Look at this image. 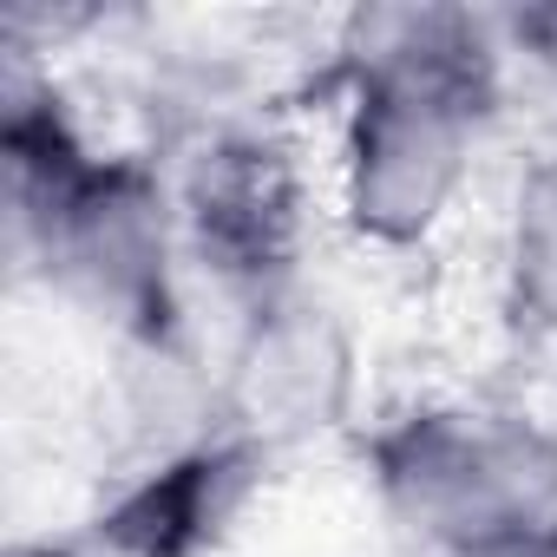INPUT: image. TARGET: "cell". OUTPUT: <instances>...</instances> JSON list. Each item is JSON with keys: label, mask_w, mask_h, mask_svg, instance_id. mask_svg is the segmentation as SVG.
I'll return each mask as SVG.
<instances>
[{"label": "cell", "mask_w": 557, "mask_h": 557, "mask_svg": "<svg viewBox=\"0 0 557 557\" xmlns=\"http://www.w3.org/2000/svg\"><path fill=\"white\" fill-rule=\"evenodd\" d=\"M269 459L230 433H203L177 453H151L99 511L106 557H203L243 511Z\"/></svg>", "instance_id": "cell-6"}, {"label": "cell", "mask_w": 557, "mask_h": 557, "mask_svg": "<svg viewBox=\"0 0 557 557\" xmlns=\"http://www.w3.org/2000/svg\"><path fill=\"white\" fill-rule=\"evenodd\" d=\"M184 262L171 177L151 158L99 151L40 256V283L99 315L125 348H171L184 342Z\"/></svg>", "instance_id": "cell-3"}, {"label": "cell", "mask_w": 557, "mask_h": 557, "mask_svg": "<svg viewBox=\"0 0 557 557\" xmlns=\"http://www.w3.org/2000/svg\"><path fill=\"white\" fill-rule=\"evenodd\" d=\"M387 524L426 557H485L557 531V426L420 400L368 440Z\"/></svg>", "instance_id": "cell-2"}, {"label": "cell", "mask_w": 557, "mask_h": 557, "mask_svg": "<svg viewBox=\"0 0 557 557\" xmlns=\"http://www.w3.org/2000/svg\"><path fill=\"white\" fill-rule=\"evenodd\" d=\"M485 557H557V531H550V537H524V544H505V550H485Z\"/></svg>", "instance_id": "cell-9"}, {"label": "cell", "mask_w": 557, "mask_h": 557, "mask_svg": "<svg viewBox=\"0 0 557 557\" xmlns=\"http://www.w3.org/2000/svg\"><path fill=\"white\" fill-rule=\"evenodd\" d=\"M171 197L184 223V256L236 309H256L302 283L309 184L283 138L256 125L197 132L171 177Z\"/></svg>", "instance_id": "cell-4"}, {"label": "cell", "mask_w": 557, "mask_h": 557, "mask_svg": "<svg viewBox=\"0 0 557 557\" xmlns=\"http://www.w3.org/2000/svg\"><path fill=\"white\" fill-rule=\"evenodd\" d=\"M361 394V348L335 302L315 289H283L236 315L216 361V426L262 459L296 453L348 426Z\"/></svg>", "instance_id": "cell-5"}, {"label": "cell", "mask_w": 557, "mask_h": 557, "mask_svg": "<svg viewBox=\"0 0 557 557\" xmlns=\"http://www.w3.org/2000/svg\"><path fill=\"white\" fill-rule=\"evenodd\" d=\"M505 302L524 335L557 342V171H518L505 216Z\"/></svg>", "instance_id": "cell-7"}, {"label": "cell", "mask_w": 557, "mask_h": 557, "mask_svg": "<svg viewBox=\"0 0 557 557\" xmlns=\"http://www.w3.org/2000/svg\"><path fill=\"white\" fill-rule=\"evenodd\" d=\"M498 21L466 8H361L342 21L335 210L374 249H426L498 138Z\"/></svg>", "instance_id": "cell-1"}, {"label": "cell", "mask_w": 557, "mask_h": 557, "mask_svg": "<svg viewBox=\"0 0 557 557\" xmlns=\"http://www.w3.org/2000/svg\"><path fill=\"white\" fill-rule=\"evenodd\" d=\"M8 557H106V550H79V544H53V537H21Z\"/></svg>", "instance_id": "cell-8"}]
</instances>
